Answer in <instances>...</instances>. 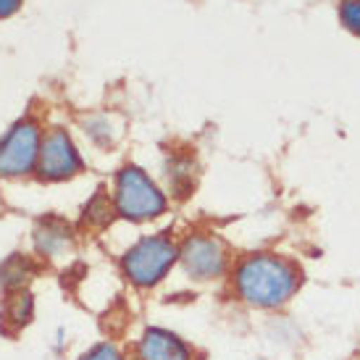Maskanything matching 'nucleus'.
Masks as SVG:
<instances>
[{"label":"nucleus","mask_w":360,"mask_h":360,"mask_svg":"<svg viewBox=\"0 0 360 360\" xmlns=\"http://www.w3.org/2000/svg\"><path fill=\"white\" fill-rule=\"evenodd\" d=\"M116 210L129 221H148L166 210V198L145 171L124 166L116 176Z\"/></svg>","instance_id":"7ed1b4c3"},{"label":"nucleus","mask_w":360,"mask_h":360,"mask_svg":"<svg viewBox=\"0 0 360 360\" xmlns=\"http://www.w3.org/2000/svg\"><path fill=\"white\" fill-rule=\"evenodd\" d=\"M21 8V0H0V19H8Z\"/></svg>","instance_id":"f8f14e48"},{"label":"nucleus","mask_w":360,"mask_h":360,"mask_svg":"<svg viewBox=\"0 0 360 360\" xmlns=\"http://www.w3.org/2000/svg\"><path fill=\"white\" fill-rule=\"evenodd\" d=\"M69 229L58 224V221H48L40 231H37V248L42 252H48V255H58L60 250H66L69 248Z\"/></svg>","instance_id":"6e6552de"},{"label":"nucleus","mask_w":360,"mask_h":360,"mask_svg":"<svg viewBox=\"0 0 360 360\" xmlns=\"http://www.w3.org/2000/svg\"><path fill=\"white\" fill-rule=\"evenodd\" d=\"M297 263L274 252H252L234 269V290L250 308L276 310L295 297L300 290Z\"/></svg>","instance_id":"f257e3e1"},{"label":"nucleus","mask_w":360,"mask_h":360,"mask_svg":"<svg viewBox=\"0 0 360 360\" xmlns=\"http://www.w3.org/2000/svg\"><path fill=\"white\" fill-rule=\"evenodd\" d=\"M79 360H124V355L119 352L116 345H110V342H101V345H95L92 350L84 352Z\"/></svg>","instance_id":"9d476101"},{"label":"nucleus","mask_w":360,"mask_h":360,"mask_svg":"<svg viewBox=\"0 0 360 360\" xmlns=\"http://www.w3.org/2000/svg\"><path fill=\"white\" fill-rule=\"evenodd\" d=\"M87 219H92L95 224H108L110 221V202L105 200L103 195H98V198L87 205Z\"/></svg>","instance_id":"9b49d317"},{"label":"nucleus","mask_w":360,"mask_h":360,"mask_svg":"<svg viewBox=\"0 0 360 360\" xmlns=\"http://www.w3.org/2000/svg\"><path fill=\"white\" fill-rule=\"evenodd\" d=\"M137 360H192V350L171 331L148 329L137 342Z\"/></svg>","instance_id":"0eeeda50"},{"label":"nucleus","mask_w":360,"mask_h":360,"mask_svg":"<svg viewBox=\"0 0 360 360\" xmlns=\"http://www.w3.org/2000/svg\"><path fill=\"white\" fill-rule=\"evenodd\" d=\"M179 260L192 279L210 281L219 279L229 266L226 245L213 234H195L179 248Z\"/></svg>","instance_id":"20e7f679"},{"label":"nucleus","mask_w":360,"mask_h":360,"mask_svg":"<svg viewBox=\"0 0 360 360\" xmlns=\"http://www.w3.org/2000/svg\"><path fill=\"white\" fill-rule=\"evenodd\" d=\"M176 260H179V248L169 237L153 234L142 237L134 248H129V252L124 255V274L137 287H155Z\"/></svg>","instance_id":"f03ea898"},{"label":"nucleus","mask_w":360,"mask_h":360,"mask_svg":"<svg viewBox=\"0 0 360 360\" xmlns=\"http://www.w3.org/2000/svg\"><path fill=\"white\" fill-rule=\"evenodd\" d=\"M40 129L32 121H21L0 142V174L3 176H21L30 174L40 160Z\"/></svg>","instance_id":"39448f33"},{"label":"nucleus","mask_w":360,"mask_h":360,"mask_svg":"<svg viewBox=\"0 0 360 360\" xmlns=\"http://www.w3.org/2000/svg\"><path fill=\"white\" fill-rule=\"evenodd\" d=\"M342 27L360 37V0H340Z\"/></svg>","instance_id":"1a4fd4ad"},{"label":"nucleus","mask_w":360,"mask_h":360,"mask_svg":"<svg viewBox=\"0 0 360 360\" xmlns=\"http://www.w3.org/2000/svg\"><path fill=\"white\" fill-rule=\"evenodd\" d=\"M37 169L45 179L60 181L74 176L77 171H82V158L71 137L63 129H53L40 148V160H37Z\"/></svg>","instance_id":"423d86ee"}]
</instances>
